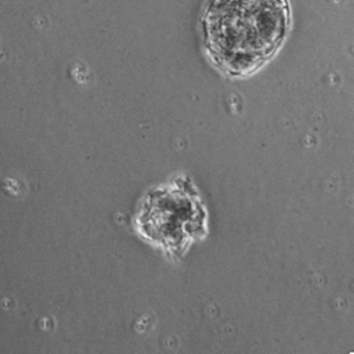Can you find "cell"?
<instances>
[{
  "mask_svg": "<svg viewBox=\"0 0 354 354\" xmlns=\"http://www.w3.org/2000/svg\"><path fill=\"white\" fill-rule=\"evenodd\" d=\"M199 198L185 187L153 191L142 202L136 223L140 234L170 253H181L203 224Z\"/></svg>",
  "mask_w": 354,
  "mask_h": 354,
  "instance_id": "obj_2",
  "label": "cell"
},
{
  "mask_svg": "<svg viewBox=\"0 0 354 354\" xmlns=\"http://www.w3.org/2000/svg\"><path fill=\"white\" fill-rule=\"evenodd\" d=\"M288 0H207L202 12L205 50L227 76H246L270 61L289 30Z\"/></svg>",
  "mask_w": 354,
  "mask_h": 354,
  "instance_id": "obj_1",
  "label": "cell"
}]
</instances>
